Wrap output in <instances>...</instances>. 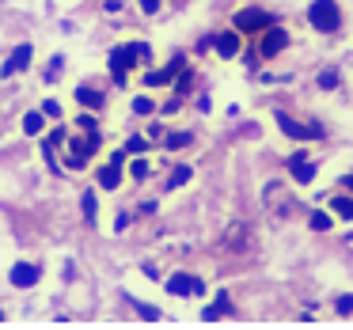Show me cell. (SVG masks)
I'll return each instance as SVG.
<instances>
[{
  "mask_svg": "<svg viewBox=\"0 0 353 330\" xmlns=\"http://www.w3.org/2000/svg\"><path fill=\"white\" fill-rule=\"evenodd\" d=\"M289 175L296 178L300 186H312V183H315V175H319V163L307 160L304 152H292V156H289Z\"/></svg>",
  "mask_w": 353,
  "mask_h": 330,
  "instance_id": "cell-6",
  "label": "cell"
},
{
  "mask_svg": "<svg viewBox=\"0 0 353 330\" xmlns=\"http://www.w3.org/2000/svg\"><path fill=\"white\" fill-rule=\"evenodd\" d=\"M307 224H312L315 231H330V224H334V220H330V213H323V209H315V213H312V220H307Z\"/></svg>",
  "mask_w": 353,
  "mask_h": 330,
  "instance_id": "cell-23",
  "label": "cell"
},
{
  "mask_svg": "<svg viewBox=\"0 0 353 330\" xmlns=\"http://www.w3.org/2000/svg\"><path fill=\"white\" fill-rule=\"evenodd\" d=\"M266 205L270 209H274V213H292V198H289V194H285V186L281 183H270L266 186Z\"/></svg>",
  "mask_w": 353,
  "mask_h": 330,
  "instance_id": "cell-12",
  "label": "cell"
},
{
  "mask_svg": "<svg viewBox=\"0 0 353 330\" xmlns=\"http://www.w3.org/2000/svg\"><path fill=\"white\" fill-rule=\"evenodd\" d=\"M221 315H232V300L224 296V292H221V296H216L213 304L205 307V311H201V319H205V322H213V319H221Z\"/></svg>",
  "mask_w": 353,
  "mask_h": 330,
  "instance_id": "cell-16",
  "label": "cell"
},
{
  "mask_svg": "<svg viewBox=\"0 0 353 330\" xmlns=\"http://www.w3.org/2000/svg\"><path fill=\"white\" fill-rule=\"evenodd\" d=\"M179 69H186V57H183V54H175V57H171V65H163L160 72H148V76H145V84H148V87L171 84V80L179 76Z\"/></svg>",
  "mask_w": 353,
  "mask_h": 330,
  "instance_id": "cell-11",
  "label": "cell"
},
{
  "mask_svg": "<svg viewBox=\"0 0 353 330\" xmlns=\"http://www.w3.org/2000/svg\"><path fill=\"white\" fill-rule=\"evenodd\" d=\"M61 65H65V57L57 54L54 61H50V69H46V80H57V72H61Z\"/></svg>",
  "mask_w": 353,
  "mask_h": 330,
  "instance_id": "cell-26",
  "label": "cell"
},
{
  "mask_svg": "<svg viewBox=\"0 0 353 330\" xmlns=\"http://www.w3.org/2000/svg\"><path fill=\"white\" fill-rule=\"evenodd\" d=\"M31 57H34V50L27 46V42H23V46H16V50H12V57L4 61V69H0V76H4V80H8V76H19L23 69H31Z\"/></svg>",
  "mask_w": 353,
  "mask_h": 330,
  "instance_id": "cell-8",
  "label": "cell"
},
{
  "mask_svg": "<svg viewBox=\"0 0 353 330\" xmlns=\"http://www.w3.org/2000/svg\"><path fill=\"white\" fill-rule=\"evenodd\" d=\"M42 130H46V114H42V110H31V114H23V133L39 137Z\"/></svg>",
  "mask_w": 353,
  "mask_h": 330,
  "instance_id": "cell-17",
  "label": "cell"
},
{
  "mask_svg": "<svg viewBox=\"0 0 353 330\" xmlns=\"http://www.w3.org/2000/svg\"><path fill=\"white\" fill-rule=\"evenodd\" d=\"M266 27H274V16L262 8H251V12H239L236 16V31H243V34H259Z\"/></svg>",
  "mask_w": 353,
  "mask_h": 330,
  "instance_id": "cell-5",
  "label": "cell"
},
{
  "mask_svg": "<svg viewBox=\"0 0 353 330\" xmlns=\"http://www.w3.org/2000/svg\"><path fill=\"white\" fill-rule=\"evenodd\" d=\"M133 46H137V61H145V65L152 61V50H148L145 42H133Z\"/></svg>",
  "mask_w": 353,
  "mask_h": 330,
  "instance_id": "cell-30",
  "label": "cell"
},
{
  "mask_svg": "<svg viewBox=\"0 0 353 330\" xmlns=\"http://www.w3.org/2000/svg\"><path fill=\"white\" fill-rule=\"evenodd\" d=\"M179 4H183V0H179Z\"/></svg>",
  "mask_w": 353,
  "mask_h": 330,
  "instance_id": "cell-36",
  "label": "cell"
},
{
  "mask_svg": "<svg viewBox=\"0 0 353 330\" xmlns=\"http://www.w3.org/2000/svg\"><path fill=\"white\" fill-rule=\"evenodd\" d=\"M130 69H137V46H133V42H125V46L110 50V76H114L118 87L130 84Z\"/></svg>",
  "mask_w": 353,
  "mask_h": 330,
  "instance_id": "cell-4",
  "label": "cell"
},
{
  "mask_svg": "<svg viewBox=\"0 0 353 330\" xmlns=\"http://www.w3.org/2000/svg\"><path fill=\"white\" fill-rule=\"evenodd\" d=\"M39 277H42V266H34V262H16L8 281L16 285V289H31V285H39Z\"/></svg>",
  "mask_w": 353,
  "mask_h": 330,
  "instance_id": "cell-10",
  "label": "cell"
},
{
  "mask_svg": "<svg viewBox=\"0 0 353 330\" xmlns=\"http://www.w3.org/2000/svg\"><path fill=\"white\" fill-rule=\"evenodd\" d=\"M80 209H84V220L95 224V216H99V198H95V190H88L84 198H80Z\"/></svg>",
  "mask_w": 353,
  "mask_h": 330,
  "instance_id": "cell-19",
  "label": "cell"
},
{
  "mask_svg": "<svg viewBox=\"0 0 353 330\" xmlns=\"http://www.w3.org/2000/svg\"><path fill=\"white\" fill-rule=\"evenodd\" d=\"M338 190H345V194H353V171H345L342 178H338Z\"/></svg>",
  "mask_w": 353,
  "mask_h": 330,
  "instance_id": "cell-32",
  "label": "cell"
},
{
  "mask_svg": "<svg viewBox=\"0 0 353 330\" xmlns=\"http://www.w3.org/2000/svg\"><path fill=\"white\" fill-rule=\"evenodd\" d=\"M133 110H137V114H152L156 99H152V95H137V99H133Z\"/></svg>",
  "mask_w": 353,
  "mask_h": 330,
  "instance_id": "cell-24",
  "label": "cell"
},
{
  "mask_svg": "<svg viewBox=\"0 0 353 330\" xmlns=\"http://www.w3.org/2000/svg\"><path fill=\"white\" fill-rule=\"evenodd\" d=\"M190 141H194L190 130H179V133H168V137H163V148H186Z\"/></svg>",
  "mask_w": 353,
  "mask_h": 330,
  "instance_id": "cell-20",
  "label": "cell"
},
{
  "mask_svg": "<svg viewBox=\"0 0 353 330\" xmlns=\"http://www.w3.org/2000/svg\"><path fill=\"white\" fill-rule=\"evenodd\" d=\"M77 99H80V107H88V110H103V107H107L103 92H95V87H88V84L77 87Z\"/></svg>",
  "mask_w": 353,
  "mask_h": 330,
  "instance_id": "cell-14",
  "label": "cell"
},
{
  "mask_svg": "<svg viewBox=\"0 0 353 330\" xmlns=\"http://www.w3.org/2000/svg\"><path fill=\"white\" fill-rule=\"evenodd\" d=\"M77 125H80V130H99V122H95L92 114H80V118H77Z\"/></svg>",
  "mask_w": 353,
  "mask_h": 330,
  "instance_id": "cell-31",
  "label": "cell"
},
{
  "mask_svg": "<svg viewBox=\"0 0 353 330\" xmlns=\"http://www.w3.org/2000/svg\"><path fill=\"white\" fill-rule=\"evenodd\" d=\"M118 183H122V163L107 160V167L99 171V186H103V190H114Z\"/></svg>",
  "mask_w": 353,
  "mask_h": 330,
  "instance_id": "cell-15",
  "label": "cell"
},
{
  "mask_svg": "<svg viewBox=\"0 0 353 330\" xmlns=\"http://www.w3.org/2000/svg\"><path fill=\"white\" fill-rule=\"evenodd\" d=\"M168 292H171V296H201V292H205V285H201L194 274H175L168 281Z\"/></svg>",
  "mask_w": 353,
  "mask_h": 330,
  "instance_id": "cell-9",
  "label": "cell"
},
{
  "mask_svg": "<svg viewBox=\"0 0 353 330\" xmlns=\"http://www.w3.org/2000/svg\"><path fill=\"white\" fill-rule=\"evenodd\" d=\"M0 322H4V311H0Z\"/></svg>",
  "mask_w": 353,
  "mask_h": 330,
  "instance_id": "cell-35",
  "label": "cell"
},
{
  "mask_svg": "<svg viewBox=\"0 0 353 330\" xmlns=\"http://www.w3.org/2000/svg\"><path fill=\"white\" fill-rule=\"evenodd\" d=\"M338 315H353V296H338Z\"/></svg>",
  "mask_w": 353,
  "mask_h": 330,
  "instance_id": "cell-29",
  "label": "cell"
},
{
  "mask_svg": "<svg viewBox=\"0 0 353 330\" xmlns=\"http://www.w3.org/2000/svg\"><path fill=\"white\" fill-rule=\"evenodd\" d=\"M274 122H277V130H281L285 137H292V141H323L327 137V130H323L319 122H296V118L285 114V110H277Z\"/></svg>",
  "mask_w": 353,
  "mask_h": 330,
  "instance_id": "cell-2",
  "label": "cell"
},
{
  "mask_svg": "<svg viewBox=\"0 0 353 330\" xmlns=\"http://www.w3.org/2000/svg\"><path fill=\"white\" fill-rule=\"evenodd\" d=\"M213 46H216V54H221V57H236L239 54V34L236 31H224V34H216V39H213Z\"/></svg>",
  "mask_w": 353,
  "mask_h": 330,
  "instance_id": "cell-13",
  "label": "cell"
},
{
  "mask_svg": "<svg viewBox=\"0 0 353 330\" xmlns=\"http://www.w3.org/2000/svg\"><path fill=\"white\" fill-rule=\"evenodd\" d=\"M137 4H141L145 16H156V12H160V0H137Z\"/></svg>",
  "mask_w": 353,
  "mask_h": 330,
  "instance_id": "cell-28",
  "label": "cell"
},
{
  "mask_svg": "<svg viewBox=\"0 0 353 330\" xmlns=\"http://www.w3.org/2000/svg\"><path fill=\"white\" fill-rule=\"evenodd\" d=\"M148 175V163L145 160H133V178H145Z\"/></svg>",
  "mask_w": 353,
  "mask_h": 330,
  "instance_id": "cell-33",
  "label": "cell"
},
{
  "mask_svg": "<svg viewBox=\"0 0 353 330\" xmlns=\"http://www.w3.org/2000/svg\"><path fill=\"white\" fill-rule=\"evenodd\" d=\"M338 84H342V72H338V69H327V72H319V87H323V92H334Z\"/></svg>",
  "mask_w": 353,
  "mask_h": 330,
  "instance_id": "cell-22",
  "label": "cell"
},
{
  "mask_svg": "<svg viewBox=\"0 0 353 330\" xmlns=\"http://www.w3.org/2000/svg\"><path fill=\"white\" fill-rule=\"evenodd\" d=\"M99 145H103L99 130H88V137H84V141H69V148H65V163H69L72 171H84V167H88V160H92V156L99 152Z\"/></svg>",
  "mask_w": 353,
  "mask_h": 330,
  "instance_id": "cell-3",
  "label": "cell"
},
{
  "mask_svg": "<svg viewBox=\"0 0 353 330\" xmlns=\"http://www.w3.org/2000/svg\"><path fill=\"white\" fill-rule=\"evenodd\" d=\"M125 148H130V152H145V137H130V145H125Z\"/></svg>",
  "mask_w": 353,
  "mask_h": 330,
  "instance_id": "cell-34",
  "label": "cell"
},
{
  "mask_svg": "<svg viewBox=\"0 0 353 330\" xmlns=\"http://www.w3.org/2000/svg\"><path fill=\"white\" fill-rule=\"evenodd\" d=\"M330 209H334V216H342V220H353V198L350 194H338V198L330 201Z\"/></svg>",
  "mask_w": 353,
  "mask_h": 330,
  "instance_id": "cell-18",
  "label": "cell"
},
{
  "mask_svg": "<svg viewBox=\"0 0 353 330\" xmlns=\"http://www.w3.org/2000/svg\"><path fill=\"white\" fill-rule=\"evenodd\" d=\"M42 114H46V118H57V114H61V103H57V99H46V103H42Z\"/></svg>",
  "mask_w": 353,
  "mask_h": 330,
  "instance_id": "cell-25",
  "label": "cell"
},
{
  "mask_svg": "<svg viewBox=\"0 0 353 330\" xmlns=\"http://www.w3.org/2000/svg\"><path fill=\"white\" fill-rule=\"evenodd\" d=\"M307 23H312V31H319V34H334L338 27H342V8H338L334 0H312Z\"/></svg>",
  "mask_w": 353,
  "mask_h": 330,
  "instance_id": "cell-1",
  "label": "cell"
},
{
  "mask_svg": "<svg viewBox=\"0 0 353 330\" xmlns=\"http://www.w3.org/2000/svg\"><path fill=\"white\" fill-rule=\"evenodd\" d=\"M285 46H289V31L285 27H266L259 42V57H277Z\"/></svg>",
  "mask_w": 353,
  "mask_h": 330,
  "instance_id": "cell-7",
  "label": "cell"
},
{
  "mask_svg": "<svg viewBox=\"0 0 353 330\" xmlns=\"http://www.w3.org/2000/svg\"><path fill=\"white\" fill-rule=\"evenodd\" d=\"M183 183H190V167H186V163H179V167L171 171V178H168V190H179Z\"/></svg>",
  "mask_w": 353,
  "mask_h": 330,
  "instance_id": "cell-21",
  "label": "cell"
},
{
  "mask_svg": "<svg viewBox=\"0 0 353 330\" xmlns=\"http://www.w3.org/2000/svg\"><path fill=\"white\" fill-rule=\"evenodd\" d=\"M137 311H141V319H148V322L160 319V311H156V307H148V304H137Z\"/></svg>",
  "mask_w": 353,
  "mask_h": 330,
  "instance_id": "cell-27",
  "label": "cell"
}]
</instances>
